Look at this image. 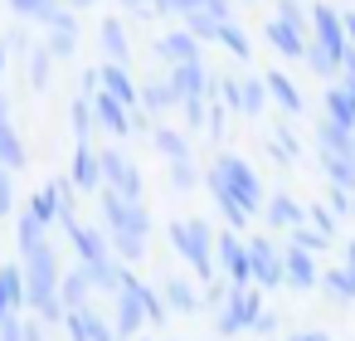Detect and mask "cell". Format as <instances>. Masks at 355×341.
Returning <instances> with one entry per match:
<instances>
[{"mask_svg": "<svg viewBox=\"0 0 355 341\" xmlns=\"http://www.w3.org/2000/svg\"><path fill=\"white\" fill-rule=\"evenodd\" d=\"M20 268H25V307H30V312H40L44 302L59 297V278H64V268H59V253H54L49 239L20 249Z\"/></svg>", "mask_w": 355, "mask_h": 341, "instance_id": "6da1fadb", "label": "cell"}, {"mask_svg": "<svg viewBox=\"0 0 355 341\" xmlns=\"http://www.w3.org/2000/svg\"><path fill=\"white\" fill-rule=\"evenodd\" d=\"M171 244H175V253L200 273V283H214V229H209V219H200V215H190V219H171Z\"/></svg>", "mask_w": 355, "mask_h": 341, "instance_id": "7a4b0ae2", "label": "cell"}, {"mask_svg": "<svg viewBox=\"0 0 355 341\" xmlns=\"http://www.w3.org/2000/svg\"><path fill=\"white\" fill-rule=\"evenodd\" d=\"M205 176H214L248 215H258L263 205H268V195H263V181H258V171L243 161V156H234V151H224V156H214V166L205 171Z\"/></svg>", "mask_w": 355, "mask_h": 341, "instance_id": "3957f363", "label": "cell"}, {"mask_svg": "<svg viewBox=\"0 0 355 341\" xmlns=\"http://www.w3.org/2000/svg\"><path fill=\"white\" fill-rule=\"evenodd\" d=\"M98 210H103V229H107V239L112 234H137V239H151V215H146V205L141 200H122L117 190H98Z\"/></svg>", "mask_w": 355, "mask_h": 341, "instance_id": "277c9868", "label": "cell"}, {"mask_svg": "<svg viewBox=\"0 0 355 341\" xmlns=\"http://www.w3.org/2000/svg\"><path fill=\"white\" fill-rule=\"evenodd\" d=\"M263 317V292L258 288H224V302H219V336H239V331H253Z\"/></svg>", "mask_w": 355, "mask_h": 341, "instance_id": "5b68a950", "label": "cell"}, {"mask_svg": "<svg viewBox=\"0 0 355 341\" xmlns=\"http://www.w3.org/2000/svg\"><path fill=\"white\" fill-rule=\"evenodd\" d=\"M214 268L229 278V288H253L248 239H239V229H224V234H214Z\"/></svg>", "mask_w": 355, "mask_h": 341, "instance_id": "8992f818", "label": "cell"}, {"mask_svg": "<svg viewBox=\"0 0 355 341\" xmlns=\"http://www.w3.org/2000/svg\"><path fill=\"white\" fill-rule=\"evenodd\" d=\"M219 93H224V108L239 117H263V108L272 103L263 78H219Z\"/></svg>", "mask_w": 355, "mask_h": 341, "instance_id": "52a82bcc", "label": "cell"}, {"mask_svg": "<svg viewBox=\"0 0 355 341\" xmlns=\"http://www.w3.org/2000/svg\"><path fill=\"white\" fill-rule=\"evenodd\" d=\"M311 15V44H321L326 54H336V59H345V49H350V40H345V25H340V10H331V6H316L306 10Z\"/></svg>", "mask_w": 355, "mask_h": 341, "instance_id": "ba28073f", "label": "cell"}, {"mask_svg": "<svg viewBox=\"0 0 355 341\" xmlns=\"http://www.w3.org/2000/svg\"><path fill=\"white\" fill-rule=\"evenodd\" d=\"M166 78L175 83V93H180V108H185V103H209V98H214V88H219V78H209L205 59H200V64H175Z\"/></svg>", "mask_w": 355, "mask_h": 341, "instance_id": "9c48e42d", "label": "cell"}, {"mask_svg": "<svg viewBox=\"0 0 355 341\" xmlns=\"http://www.w3.org/2000/svg\"><path fill=\"white\" fill-rule=\"evenodd\" d=\"M103 156V185L117 190L122 200H141V171L137 161H127L122 151H98Z\"/></svg>", "mask_w": 355, "mask_h": 341, "instance_id": "30bf717a", "label": "cell"}, {"mask_svg": "<svg viewBox=\"0 0 355 341\" xmlns=\"http://www.w3.org/2000/svg\"><path fill=\"white\" fill-rule=\"evenodd\" d=\"M98 88H103V93H112V98H117L122 108H132V113L141 108V83L132 78V69H127V64H112V59H107V64H98Z\"/></svg>", "mask_w": 355, "mask_h": 341, "instance_id": "8fae6325", "label": "cell"}, {"mask_svg": "<svg viewBox=\"0 0 355 341\" xmlns=\"http://www.w3.org/2000/svg\"><path fill=\"white\" fill-rule=\"evenodd\" d=\"M248 263H253V288H282V249L272 239H248Z\"/></svg>", "mask_w": 355, "mask_h": 341, "instance_id": "7c38bea8", "label": "cell"}, {"mask_svg": "<svg viewBox=\"0 0 355 341\" xmlns=\"http://www.w3.org/2000/svg\"><path fill=\"white\" fill-rule=\"evenodd\" d=\"M88 103H93V117H98V127L103 132H112V137H132L137 132V122H132V108H122L112 93H88Z\"/></svg>", "mask_w": 355, "mask_h": 341, "instance_id": "4fadbf2b", "label": "cell"}, {"mask_svg": "<svg viewBox=\"0 0 355 341\" xmlns=\"http://www.w3.org/2000/svg\"><path fill=\"white\" fill-rule=\"evenodd\" d=\"M69 239L78 249V263L93 268V263H112V244H107V229H93V224H69Z\"/></svg>", "mask_w": 355, "mask_h": 341, "instance_id": "5bb4252c", "label": "cell"}, {"mask_svg": "<svg viewBox=\"0 0 355 341\" xmlns=\"http://www.w3.org/2000/svg\"><path fill=\"white\" fill-rule=\"evenodd\" d=\"M282 283L297 288V292H311V288L321 283V273H316V253L287 244V249H282Z\"/></svg>", "mask_w": 355, "mask_h": 341, "instance_id": "9a60e30c", "label": "cell"}, {"mask_svg": "<svg viewBox=\"0 0 355 341\" xmlns=\"http://www.w3.org/2000/svg\"><path fill=\"white\" fill-rule=\"evenodd\" d=\"M69 181H73V190H83V195H98V190H103V156H98L88 142H78V151H73V161H69Z\"/></svg>", "mask_w": 355, "mask_h": 341, "instance_id": "2e32d148", "label": "cell"}, {"mask_svg": "<svg viewBox=\"0 0 355 341\" xmlns=\"http://www.w3.org/2000/svg\"><path fill=\"white\" fill-rule=\"evenodd\" d=\"M64 331H69V341H122V336H117V326H112V322H103L93 307L69 312V317H64Z\"/></svg>", "mask_w": 355, "mask_h": 341, "instance_id": "e0dca14e", "label": "cell"}, {"mask_svg": "<svg viewBox=\"0 0 355 341\" xmlns=\"http://www.w3.org/2000/svg\"><path fill=\"white\" fill-rule=\"evenodd\" d=\"M263 35H268V44H272V54H277V59H306V35H302V25H292V20H282V15H272Z\"/></svg>", "mask_w": 355, "mask_h": 341, "instance_id": "ac0fdd59", "label": "cell"}, {"mask_svg": "<svg viewBox=\"0 0 355 341\" xmlns=\"http://www.w3.org/2000/svg\"><path fill=\"white\" fill-rule=\"evenodd\" d=\"M200 49H205V44H200V40H195V35H190L185 25L156 40V54L166 59V69H175V64H200V59H205Z\"/></svg>", "mask_w": 355, "mask_h": 341, "instance_id": "d6986e66", "label": "cell"}, {"mask_svg": "<svg viewBox=\"0 0 355 341\" xmlns=\"http://www.w3.org/2000/svg\"><path fill=\"white\" fill-rule=\"evenodd\" d=\"M263 215H268V224H272V229H282V234H292L297 224H306V205H302V200H292L287 190H272Z\"/></svg>", "mask_w": 355, "mask_h": 341, "instance_id": "ffe728a7", "label": "cell"}, {"mask_svg": "<svg viewBox=\"0 0 355 341\" xmlns=\"http://www.w3.org/2000/svg\"><path fill=\"white\" fill-rule=\"evenodd\" d=\"M175 108H180V93H175L171 78H146V83H141V113H151V117L161 122V117L175 113Z\"/></svg>", "mask_w": 355, "mask_h": 341, "instance_id": "44dd1931", "label": "cell"}, {"mask_svg": "<svg viewBox=\"0 0 355 341\" xmlns=\"http://www.w3.org/2000/svg\"><path fill=\"white\" fill-rule=\"evenodd\" d=\"M316 151L321 156H355V132H345L340 122H331V117H321L316 122Z\"/></svg>", "mask_w": 355, "mask_h": 341, "instance_id": "7402d4cb", "label": "cell"}, {"mask_svg": "<svg viewBox=\"0 0 355 341\" xmlns=\"http://www.w3.org/2000/svg\"><path fill=\"white\" fill-rule=\"evenodd\" d=\"M263 83H268V98L287 113V117H297V113H306V98L297 93V83L282 74V69H272V74H263Z\"/></svg>", "mask_w": 355, "mask_h": 341, "instance_id": "603a6c76", "label": "cell"}, {"mask_svg": "<svg viewBox=\"0 0 355 341\" xmlns=\"http://www.w3.org/2000/svg\"><path fill=\"white\" fill-rule=\"evenodd\" d=\"M326 117L331 122H340L345 132H355V93L345 88V83H326Z\"/></svg>", "mask_w": 355, "mask_h": 341, "instance_id": "cb8c5ba5", "label": "cell"}, {"mask_svg": "<svg viewBox=\"0 0 355 341\" xmlns=\"http://www.w3.org/2000/svg\"><path fill=\"white\" fill-rule=\"evenodd\" d=\"M25 161H30V147L15 132V122L6 117V122H0V166H6V171H25Z\"/></svg>", "mask_w": 355, "mask_h": 341, "instance_id": "d4e9b609", "label": "cell"}, {"mask_svg": "<svg viewBox=\"0 0 355 341\" xmlns=\"http://www.w3.org/2000/svg\"><path fill=\"white\" fill-rule=\"evenodd\" d=\"M98 40H103V54H107L112 64H127V59H132V40H127V30H122L117 15H107V20L98 25Z\"/></svg>", "mask_w": 355, "mask_h": 341, "instance_id": "484cf974", "label": "cell"}, {"mask_svg": "<svg viewBox=\"0 0 355 341\" xmlns=\"http://www.w3.org/2000/svg\"><path fill=\"white\" fill-rule=\"evenodd\" d=\"M151 142H156V151H161L166 161H190V132H180V127H166V122H156Z\"/></svg>", "mask_w": 355, "mask_h": 341, "instance_id": "4316f807", "label": "cell"}, {"mask_svg": "<svg viewBox=\"0 0 355 341\" xmlns=\"http://www.w3.org/2000/svg\"><path fill=\"white\" fill-rule=\"evenodd\" d=\"M88 297H93L88 273H83V268H69V273L59 278V302H64L69 312H78V307H88Z\"/></svg>", "mask_w": 355, "mask_h": 341, "instance_id": "83f0119b", "label": "cell"}, {"mask_svg": "<svg viewBox=\"0 0 355 341\" xmlns=\"http://www.w3.org/2000/svg\"><path fill=\"white\" fill-rule=\"evenodd\" d=\"M25 215H30L35 224H44V229H54V224H59V195H54V185H44V190H35V195L25 200Z\"/></svg>", "mask_w": 355, "mask_h": 341, "instance_id": "f1b7e54d", "label": "cell"}, {"mask_svg": "<svg viewBox=\"0 0 355 341\" xmlns=\"http://www.w3.org/2000/svg\"><path fill=\"white\" fill-rule=\"evenodd\" d=\"M0 292H6L10 312H25V268H20V258L0 263Z\"/></svg>", "mask_w": 355, "mask_h": 341, "instance_id": "f546056e", "label": "cell"}, {"mask_svg": "<svg viewBox=\"0 0 355 341\" xmlns=\"http://www.w3.org/2000/svg\"><path fill=\"white\" fill-rule=\"evenodd\" d=\"M205 185H209V195H214V205L224 210V219H229V229H243V224L253 219V215H248V210H243V205H239V200H234V195H229V190H224V185H219L214 176H205Z\"/></svg>", "mask_w": 355, "mask_h": 341, "instance_id": "4dcf8cb0", "label": "cell"}, {"mask_svg": "<svg viewBox=\"0 0 355 341\" xmlns=\"http://www.w3.org/2000/svg\"><path fill=\"white\" fill-rule=\"evenodd\" d=\"M161 297H166L171 312H200V292H195L185 278H166V292H161Z\"/></svg>", "mask_w": 355, "mask_h": 341, "instance_id": "1f68e13d", "label": "cell"}, {"mask_svg": "<svg viewBox=\"0 0 355 341\" xmlns=\"http://www.w3.org/2000/svg\"><path fill=\"white\" fill-rule=\"evenodd\" d=\"M321 288H326L331 302H355V278L345 273V263H340V268H326V273H321Z\"/></svg>", "mask_w": 355, "mask_h": 341, "instance_id": "d6a6232c", "label": "cell"}, {"mask_svg": "<svg viewBox=\"0 0 355 341\" xmlns=\"http://www.w3.org/2000/svg\"><path fill=\"white\" fill-rule=\"evenodd\" d=\"M107 244H112V258L117 263H141L146 258V239H137V234H112Z\"/></svg>", "mask_w": 355, "mask_h": 341, "instance_id": "836d02e7", "label": "cell"}, {"mask_svg": "<svg viewBox=\"0 0 355 341\" xmlns=\"http://www.w3.org/2000/svg\"><path fill=\"white\" fill-rule=\"evenodd\" d=\"M214 44H224V49H229V54H239V59H248V54H253L248 35H243L234 20H224V25H219V40H214Z\"/></svg>", "mask_w": 355, "mask_h": 341, "instance_id": "e575fe53", "label": "cell"}, {"mask_svg": "<svg viewBox=\"0 0 355 341\" xmlns=\"http://www.w3.org/2000/svg\"><path fill=\"white\" fill-rule=\"evenodd\" d=\"M69 117H73V132H78V142H88V137H93V127H98V117H93V103H88V98H73Z\"/></svg>", "mask_w": 355, "mask_h": 341, "instance_id": "d590c367", "label": "cell"}, {"mask_svg": "<svg viewBox=\"0 0 355 341\" xmlns=\"http://www.w3.org/2000/svg\"><path fill=\"white\" fill-rule=\"evenodd\" d=\"M306 224H311L326 244L336 239V210H331V205H306Z\"/></svg>", "mask_w": 355, "mask_h": 341, "instance_id": "8d00e7d4", "label": "cell"}, {"mask_svg": "<svg viewBox=\"0 0 355 341\" xmlns=\"http://www.w3.org/2000/svg\"><path fill=\"white\" fill-rule=\"evenodd\" d=\"M49 74H54V59H49V49H44V44H35V49H30V83H35V88H44V83H49Z\"/></svg>", "mask_w": 355, "mask_h": 341, "instance_id": "74e56055", "label": "cell"}, {"mask_svg": "<svg viewBox=\"0 0 355 341\" xmlns=\"http://www.w3.org/2000/svg\"><path fill=\"white\" fill-rule=\"evenodd\" d=\"M40 239H49V229H44V224H35V219L20 210V215H15V244H20V249H30V244H40Z\"/></svg>", "mask_w": 355, "mask_h": 341, "instance_id": "f35d334b", "label": "cell"}, {"mask_svg": "<svg viewBox=\"0 0 355 341\" xmlns=\"http://www.w3.org/2000/svg\"><path fill=\"white\" fill-rule=\"evenodd\" d=\"M141 302H146V322H156V326H166V317H171V307H166V297L151 288V283H141Z\"/></svg>", "mask_w": 355, "mask_h": 341, "instance_id": "ab89813d", "label": "cell"}, {"mask_svg": "<svg viewBox=\"0 0 355 341\" xmlns=\"http://www.w3.org/2000/svg\"><path fill=\"white\" fill-rule=\"evenodd\" d=\"M20 210H15V171H6L0 166V219H15Z\"/></svg>", "mask_w": 355, "mask_h": 341, "instance_id": "60d3db41", "label": "cell"}, {"mask_svg": "<svg viewBox=\"0 0 355 341\" xmlns=\"http://www.w3.org/2000/svg\"><path fill=\"white\" fill-rule=\"evenodd\" d=\"M200 10V15H214V20H234V0H185V15Z\"/></svg>", "mask_w": 355, "mask_h": 341, "instance_id": "b9f144b4", "label": "cell"}, {"mask_svg": "<svg viewBox=\"0 0 355 341\" xmlns=\"http://www.w3.org/2000/svg\"><path fill=\"white\" fill-rule=\"evenodd\" d=\"M10 6V15H20V20H40L44 10H54L59 0H6Z\"/></svg>", "mask_w": 355, "mask_h": 341, "instance_id": "7bdbcfd3", "label": "cell"}, {"mask_svg": "<svg viewBox=\"0 0 355 341\" xmlns=\"http://www.w3.org/2000/svg\"><path fill=\"white\" fill-rule=\"evenodd\" d=\"M287 239H292L297 249H306V253H321V249H326V239H321V234H316L311 224H297V229H292Z\"/></svg>", "mask_w": 355, "mask_h": 341, "instance_id": "ee69618b", "label": "cell"}, {"mask_svg": "<svg viewBox=\"0 0 355 341\" xmlns=\"http://www.w3.org/2000/svg\"><path fill=\"white\" fill-rule=\"evenodd\" d=\"M171 185H175V190H195V185H200L195 166H190V161H171Z\"/></svg>", "mask_w": 355, "mask_h": 341, "instance_id": "f6af8a7d", "label": "cell"}, {"mask_svg": "<svg viewBox=\"0 0 355 341\" xmlns=\"http://www.w3.org/2000/svg\"><path fill=\"white\" fill-rule=\"evenodd\" d=\"M0 341H25V317L10 312L6 322H0Z\"/></svg>", "mask_w": 355, "mask_h": 341, "instance_id": "bcb514c9", "label": "cell"}, {"mask_svg": "<svg viewBox=\"0 0 355 341\" xmlns=\"http://www.w3.org/2000/svg\"><path fill=\"white\" fill-rule=\"evenodd\" d=\"M277 15H282V20H292V25H302V30H306V20H311V15L297 6V0H277Z\"/></svg>", "mask_w": 355, "mask_h": 341, "instance_id": "7dc6e473", "label": "cell"}, {"mask_svg": "<svg viewBox=\"0 0 355 341\" xmlns=\"http://www.w3.org/2000/svg\"><path fill=\"white\" fill-rule=\"evenodd\" d=\"M326 200H331V210H336V215H350V190H340V185H326Z\"/></svg>", "mask_w": 355, "mask_h": 341, "instance_id": "c3c4849f", "label": "cell"}, {"mask_svg": "<svg viewBox=\"0 0 355 341\" xmlns=\"http://www.w3.org/2000/svg\"><path fill=\"white\" fill-rule=\"evenodd\" d=\"M151 15H185V0H151Z\"/></svg>", "mask_w": 355, "mask_h": 341, "instance_id": "681fc988", "label": "cell"}, {"mask_svg": "<svg viewBox=\"0 0 355 341\" xmlns=\"http://www.w3.org/2000/svg\"><path fill=\"white\" fill-rule=\"evenodd\" d=\"M25 341H44V322L40 317H25Z\"/></svg>", "mask_w": 355, "mask_h": 341, "instance_id": "f907efd6", "label": "cell"}, {"mask_svg": "<svg viewBox=\"0 0 355 341\" xmlns=\"http://www.w3.org/2000/svg\"><path fill=\"white\" fill-rule=\"evenodd\" d=\"M127 15H151V0H117Z\"/></svg>", "mask_w": 355, "mask_h": 341, "instance_id": "816d5d0a", "label": "cell"}, {"mask_svg": "<svg viewBox=\"0 0 355 341\" xmlns=\"http://www.w3.org/2000/svg\"><path fill=\"white\" fill-rule=\"evenodd\" d=\"M340 25H345V40H350V49H355V10H350V15H340Z\"/></svg>", "mask_w": 355, "mask_h": 341, "instance_id": "f5cc1de1", "label": "cell"}, {"mask_svg": "<svg viewBox=\"0 0 355 341\" xmlns=\"http://www.w3.org/2000/svg\"><path fill=\"white\" fill-rule=\"evenodd\" d=\"M345 273H350V278H355V239H350V244H345Z\"/></svg>", "mask_w": 355, "mask_h": 341, "instance_id": "db71d44e", "label": "cell"}, {"mask_svg": "<svg viewBox=\"0 0 355 341\" xmlns=\"http://www.w3.org/2000/svg\"><path fill=\"white\" fill-rule=\"evenodd\" d=\"M302 341H331L326 331H302Z\"/></svg>", "mask_w": 355, "mask_h": 341, "instance_id": "11a10c76", "label": "cell"}, {"mask_svg": "<svg viewBox=\"0 0 355 341\" xmlns=\"http://www.w3.org/2000/svg\"><path fill=\"white\" fill-rule=\"evenodd\" d=\"M6 117H10V98H6V93H0V122H6Z\"/></svg>", "mask_w": 355, "mask_h": 341, "instance_id": "9f6ffc18", "label": "cell"}, {"mask_svg": "<svg viewBox=\"0 0 355 341\" xmlns=\"http://www.w3.org/2000/svg\"><path fill=\"white\" fill-rule=\"evenodd\" d=\"M10 317V302H6V292H0V322H6Z\"/></svg>", "mask_w": 355, "mask_h": 341, "instance_id": "6f0895ef", "label": "cell"}, {"mask_svg": "<svg viewBox=\"0 0 355 341\" xmlns=\"http://www.w3.org/2000/svg\"><path fill=\"white\" fill-rule=\"evenodd\" d=\"M0 78H6V44H0Z\"/></svg>", "mask_w": 355, "mask_h": 341, "instance_id": "680465c9", "label": "cell"}, {"mask_svg": "<svg viewBox=\"0 0 355 341\" xmlns=\"http://www.w3.org/2000/svg\"><path fill=\"white\" fill-rule=\"evenodd\" d=\"M350 219H355V195H350Z\"/></svg>", "mask_w": 355, "mask_h": 341, "instance_id": "91938a15", "label": "cell"}, {"mask_svg": "<svg viewBox=\"0 0 355 341\" xmlns=\"http://www.w3.org/2000/svg\"><path fill=\"white\" fill-rule=\"evenodd\" d=\"M292 341H302V336H292Z\"/></svg>", "mask_w": 355, "mask_h": 341, "instance_id": "94428289", "label": "cell"}, {"mask_svg": "<svg viewBox=\"0 0 355 341\" xmlns=\"http://www.w3.org/2000/svg\"><path fill=\"white\" fill-rule=\"evenodd\" d=\"M166 341H171V336H166Z\"/></svg>", "mask_w": 355, "mask_h": 341, "instance_id": "6125c7cd", "label": "cell"}]
</instances>
